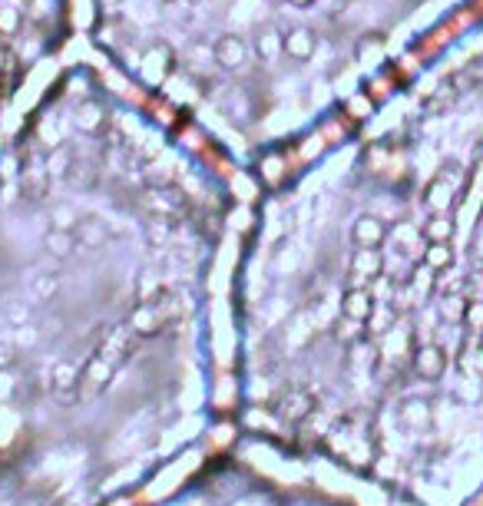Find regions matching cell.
<instances>
[{
	"label": "cell",
	"instance_id": "6da1fadb",
	"mask_svg": "<svg viewBox=\"0 0 483 506\" xmlns=\"http://www.w3.org/2000/svg\"><path fill=\"white\" fill-rule=\"evenodd\" d=\"M215 60H219L225 70L239 67V63H245V43H242L239 37H222L215 43Z\"/></svg>",
	"mask_w": 483,
	"mask_h": 506
},
{
	"label": "cell",
	"instance_id": "7a4b0ae2",
	"mask_svg": "<svg viewBox=\"0 0 483 506\" xmlns=\"http://www.w3.org/2000/svg\"><path fill=\"white\" fill-rule=\"evenodd\" d=\"M285 50H288V57L295 60H308L315 53V37H311L308 30H291L288 40H285Z\"/></svg>",
	"mask_w": 483,
	"mask_h": 506
},
{
	"label": "cell",
	"instance_id": "3957f363",
	"mask_svg": "<svg viewBox=\"0 0 483 506\" xmlns=\"http://www.w3.org/2000/svg\"><path fill=\"white\" fill-rule=\"evenodd\" d=\"M381 235H384V229H381L374 219H361L358 225H354V239H358L361 245H367V249H371L374 242H381Z\"/></svg>",
	"mask_w": 483,
	"mask_h": 506
},
{
	"label": "cell",
	"instance_id": "277c9868",
	"mask_svg": "<svg viewBox=\"0 0 483 506\" xmlns=\"http://www.w3.org/2000/svg\"><path fill=\"white\" fill-rule=\"evenodd\" d=\"M291 4H298V7H305V4H311V0H291Z\"/></svg>",
	"mask_w": 483,
	"mask_h": 506
}]
</instances>
